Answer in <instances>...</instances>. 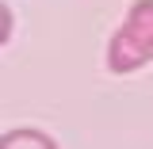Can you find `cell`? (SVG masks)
Listing matches in <instances>:
<instances>
[{"label":"cell","mask_w":153,"mask_h":149,"mask_svg":"<svg viewBox=\"0 0 153 149\" xmlns=\"http://www.w3.org/2000/svg\"><path fill=\"white\" fill-rule=\"evenodd\" d=\"M8 38H12V8L0 0V46H4Z\"/></svg>","instance_id":"obj_3"},{"label":"cell","mask_w":153,"mask_h":149,"mask_svg":"<svg viewBox=\"0 0 153 149\" xmlns=\"http://www.w3.org/2000/svg\"><path fill=\"white\" fill-rule=\"evenodd\" d=\"M107 69L111 73H134L153 61V0H134L126 8V19L107 42Z\"/></svg>","instance_id":"obj_1"},{"label":"cell","mask_w":153,"mask_h":149,"mask_svg":"<svg viewBox=\"0 0 153 149\" xmlns=\"http://www.w3.org/2000/svg\"><path fill=\"white\" fill-rule=\"evenodd\" d=\"M0 149H57V142L38 126H16L0 134Z\"/></svg>","instance_id":"obj_2"}]
</instances>
